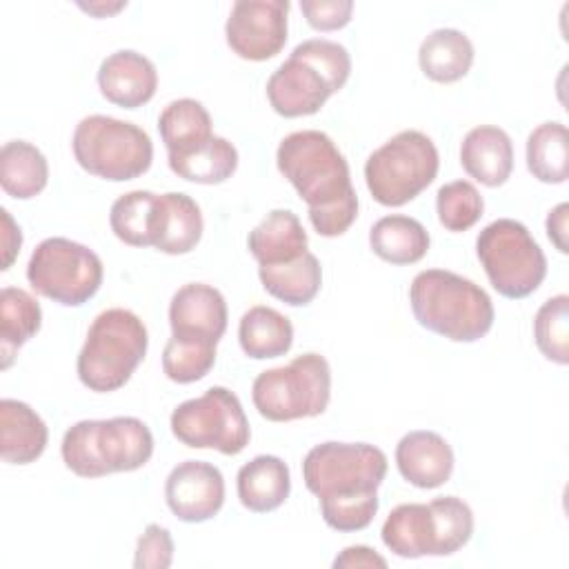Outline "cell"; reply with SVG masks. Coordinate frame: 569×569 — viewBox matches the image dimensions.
Listing matches in <instances>:
<instances>
[{"mask_svg":"<svg viewBox=\"0 0 569 569\" xmlns=\"http://www.w3.org/2000/svg\"><path fill=\"white\" fill-rule=\"evenodd\" d=\"M385 476L387 456L369 442H320L302 460V480L320 500L322 520L345 533L371 525Z\"/></svg>","mask_w":569,"mask_h":569,"instance_id":"cell-1","label":"cell"},{"mask_svg":"<svg viewBox=\"0 0 569 569\" xmlns=\"http://www.w3.org/2000/svg\"><path fill=\"white\" fill-rule=\"evenodd\" d=\"M278 171L309 207L313 229L325 238L342 236L358 218V196L349 164L336 142L316 129L284 136L276 151Z\"/></svg>","mask_w":569,"mask_h":569,"instance_id":"cell-2","label":"cell"},{"mask_svg":"<svg viewBox=\"0 0 569 569\" xmlns=\"http://www.w3.org/2000/svg\"><path fill=\"white\" fill-rule=\"evenodd\" d=\"M349 73L351 58L342 44L327 38L302 40L269 76V104L284 118L313 116L347 84Z\"/></svg>","mask_w":569,"mask_h":569,"instance_id":"cell-3","label":"cell"},{"mask_svg":"<svg viewBox=\"0 0 569 569\" xmlns=\"http://www.w3.org/2000/svg\"><path fill=\"white\" fill-rule=\"evenodd\" d=\"M409 302L420 327L453 342H476L493 327L489 293L473 280L447 269L416 273Z\"/></svg>","mask_w":569,"mask_h":569,"instance_id":"cell-4","label":"cell"},{"mask_svg":"<svg viewBox=\"0 0 569 569\" xmlns=\"http://www.w3.org/2000/svg\"><path fill=\"white\" fill-rule=\"evenodd\" d=\"M60 453L67 469L76 476L102 478L144 467L153 453V436L133 416L80 420L64 431Z\"/></svg>","mask_w":569,"mask_h":569,"instance_id":"cell-5","label":"cell"},{"mask_svg":"<svg viewBox=\"0 0 569 569\" xmlns=\"http://www.w3.org/2000/svg\"><path fill=\"white\" fill-rule=\"evenodd\" d=\"M149 347L147 327L129 309L113 307L96 316L78 353L80 382L96 393H109L129 382Z\"/></svg>","mask_w":569,"mask_h":569,"instance_id":"cell-6","label":"cell"},{"mask_svg":"<svg viewBox=\"0 0 569 569\" xmlns=\"http://www.w3.org/2000/svg\"><path fill=\"white\" fill-rule=\"evenodd\" d=\"M71 149L87 173L111 182L140 178L153 160V142L142 127L100 113L76 124Z\"/></svg>","mask_w":569,"mask_h":569,"instance_id":"cell-7","label":"cell"},{"mask_svg":"<svg viewBox=\"0 0 569 569\" xmlns=\"http://www.w3.org/2000/svg\"><path fill=\"white\" fill-rule=\"evenodd\" d=\"M331 398V369L325 356L302 353L284 367L256 376L251 400L258 413L271 422L316 418L325 413Z\"/></svg>","mask_w":569,"mask_h":569,"instance_id":"cell-8","label":"cell"},{"mask_svg":"<svg viewBox=\"0 0 569 569\" xmlns=\"http://www.w3.org/2000/svg\"><path fill=\"white\" fill-rule=\"evenodd\" d=\"M438 167L433 140L418 129H405L367 158L365 182L376 202L402 207L433 182Z\"/></svg>","mask_w":569,"mask_h":569,"instance_id":"cell-9","label":"cell"},{"mask_svg":"<svg viewBox=\"0 0 569 569\" xmlns=\"http://www.w3.org/2000/svg\"><path fill=\"white\" fill-rule=\"evenodd\" d=\"M476 253L491 287L511 300L531 296L547 276V258L540 244L513 218L489 222L476 238Z\"/></svg>","mask_w":569,"mask_h":569,"instance_id":"cell-10","label":"cell"},{"mask_svg":"<svg viewBox=\"0 0 569 569\" xmlns=\"http://www.w3.org/2000/svg\"><path fill=\"white\" fill-rule=\"evenodd\" d=\"M100 256L69 238H44L27 262L31 289L58 305L80 307L91 300L102 284Z\"/></svg>","mask_w":569,"mask_h":569,"instance_id":"cell-11","label":"cell"},{"mask_svg":"<svg viewBox=\"0 0 569 569\" xmlns=\"http://www.w3.org/2000/svg\"><path fill=\"white\" fill-rule=\"evenodd\" d=\"M171 433L187 447L240 453L251 438L249 420L233 391L209 387L202 396L180 402L171 413Z\"/></svg>","mask_w":569,"mask_h":569,"instance_id":"cell-12","label":"cell"},{"mask_svg":"<svg viewBox=\"0 0 569 569\" xmlns=\"http://www.w3.org/2000/svg\"><path fill=\"white\" fill-rule=\"evenodd\" d=\"M289 0H238L233 2L224 38L229 49L242 58L262 62L278 56L287 42Z\"/></svg>","mask_w":569,"mask_h":569,"instance_id":"cell-13","label":"cell"},{"mask_svg":"<svg viewBox=\"0 0 569 569\" xmlns=\"http://www.w3.org/2000/svg\"><path fill=\"white\" fill-rule=\"evenodd\" d=\"M164 498L178 520L204 522L224 505V478L211 462L184 460L167 476Z\"/></svg>","mask_w":569,"mask_h":569,"instance_id":"cell-14","label":"cell"},{"mask_svg":"<svg viewBox=\"0 0 569 569\" xmlns=\"http://www.w3.org/2000/svg\"><path fill=\"white\" fill-rule=\"evenodd\" d=\"M171 336L218 345L227 331L224 296L204 282L182 284L169 302Z\"/></svg>","mask_w":569,"mask_h":569,"instance_id":"cell-15","label":"cell"},{"mask_svg":"<svg viewBox=\"0 0 569 569\" xmlns=\"http://www.w3.org/2000/svg\"><path fill=\"white\" fill-rule=\"evenodd\" d=\"M98 87L109 102L136 109L156 96L158 71L147 56L133 49H120L100 62Z\"/></svg>","mask_w":569,"mask_h":569,"instance_id":"cell-16","label":"cell"},{"mask_svg":"<svg viewBox=\"0 0 569 569\" xmlns=\"http://www.w3.org/2000/svg\"><path fill=\"white\" fill-rule=\"evenodd\" d=\"M400 476L418 489H436L451 478L453 449L436 431H409L396 445Z\"/></svg>","mask_w":569,"mask_h":569,"instance_id":"cell-17","label":"cell"},{"mask_svg":"<svg viewBox=\"0 0 569 569\" xmlns=\"http://www.w3.org/2000/svg\"><path fill=\"white\" fill-rule=\"evenodd\" d=\"M460 164L485 187H500L513 171V144L505 129L480 124L467 131L460 144Z\"/></svg>","mask_w":569,"mask_h":569,"instance_id":"cell-18","label":"cell"},{"mask_svg":"<svg viewBox=\"0 0 569 569\" xmlns=\"http://www.w3.org/2000/svg\"><path fill=\"white\" fill-rule=\"evenodd\" d=\"M307 231L300 218L289 209L269 211L247 238V247L260 267L293 262L307 253Z\"/></svg>","mask_w":569,"mask_h":569,"instance_id":"cell-19","label":"cell"},{"mask_svg":"<svg viewBox=\"0 0 569 569\" xmlns=\"http://www.w3.org/2000/svg\"><path fill=\"white\" fill-rule=\"evenodd\" d=\"M44 420L22 400H0V456L9 465H29L47 449Z\"/></svg>","mask_w":569,"mask_h":569,"instance_id":"cell-20","label":"cell"},{"mask_svg":"<svg viewBox=\"0 0 569 569\" xmlns=\"http://www.w3.org/2000/svg\"><path fill=\"white\" fill-rule=\"evenodd\" d=\"M236 487L244 509L253 513H267L284 505L289 498L291 473L282 458L262 453L238 469Z\"/></svg>","mask_w":569,"mask_h":569,"instance_id":"cell-21","label":"cell"},{"mask_svg":"<svg viewBox=\"0 0 569 569\" xmlns=\"http://www.w3.org/2000/svg\"><path fill=\"white\" fill-rule=\"evenodd\" d=\"M158 131L167 147V158L187 156L213 138L211 116L204 104L193 98L171 100L160 111Z\"/></svg>","mask_w":569,"mask_h":569,"instance_id":"cell-22","label":"cell"},{"mask_svg":"<svg viewBox=\"0 0 569 569\" xmlns=\"http://www.w3.org/2000/svg\"><path fill=\"white\" fill-rule=\"evenodd\" d=\"M162 218V196L144 189L120 196L109 211V224L118 240L131 247H156Z\"/></svg>","mask_w":569,"mask_h":569,"instance_id":"cell-23","label":"cell"},{"mask_svg":"<svg viewBox=\"0 0 569 569\" xmlns=\"http://www.w3.org/2000/svg\"><path fill=\"white\" fill-rule=\"evenodd\" d=\"M380 536L385 547L400 558L436 556L433 518L429 502H405L391 509Z\"/></svg>","mask_w":569,"mask_h":569,"instance_id":"cell-24","label":"cell"},{"mask_svg":"<svg viewBox=\"0 0 569 569\" xmlns=\"http://www.w3.org/2000/svg\"><path fill=\"white\" fill-rule=\"evenodd\" d=\"M418 64L433 82H456L465 78L473 64V44L458 29H436L420 42Z\"/></svg>","mask_w":569,"mask_h":569,"instance_id":"cell-25","label":"cell"},{"mask_svg":"<svg viewBox=\"0 0 569 569\" xmlns=\"http://www.w3.org/2000/svg\"><path fill=\"white\" fill-rule=\"evenodd\" d=\"M429 231L409 216H385L369 229L371 251L391 264H413L429 251Z\"/></svg>","mask_w":569,"mask_h":569,"instance_id":"cell-26","label":"cell"},{"mask_svg":"<svg viewBox=\"0 0 569 569\" xmlns=\"http://www.w3.org/2000/svg\"><path fill=\"white\" fill-rule=\"evenodd\" d=\"M238 340L242 351L253 360L278 358L293 345V325L278 309L256 305L242 313Z\"/></svg>","mask_w":569,"mask_h":569,"instance_id":"cell-27","label":"cell"},{"mask_svg":"<svg viewBox=\"0 0 569 569\" xmlns=\"http://www.w3.org/2000/svg\"><path fill=\"white\" fill-rule=\"evenodd\" d=\"M42 325V309L38 300L18 287L0 291V356L2 369H9L18 349L29 342Z\"/></svg>","mask_w":569,"mask_h":569,"instance_id":"cell-28","label":"cell"},{"mask_svg":"<svg viewBox=\"0 0 569 569\" xmlns=\"http://www.w3.org/2000/svg\"><path fill=\"white\" fill-rule=\"evenodd\" d=\"M49 180V164L42 151L27 140L4 142L0 149V184L16 200L36 198Z\"/></svg>","mask_w":569,"mask_h":569,"instance_id":"cell-29","label":"cell"},{"mask_svg":"<svg viewBox=\"0 0 569 569\" xmlns=\"http://www.w3.org/2000/svg\"><path fill=\"white\" fill-rule=\"evenodd\" d=\"M202 229V213L191 196L182 191L162 193V218L156 240L158 251L169 256L189 253L200 242Z\"/></svg>","mask_w":569,"mask_h":569,"instance_id":"cell-30","label":"cell"},{"mask_svg":"<svg viewBox=\"0 0 569 569\" xmlns=\"http://www.w3.org/2000/svg\"><path fill=\"white\" fill-rule=\"evenodd\" d=\"M258 276L267 293L291 307L309 305L322 284V267L311 251L302 253L293 262L258 267Z\"/></svg>","mask_w":569,"mask_h":569,"instance_id":"cell-31","label":"cell"},{"mask_svg":"<svg viewBox=\"0 0 569 569\" xmlns=\"http://www.w3.org/2000/svg\"><path fill=\"white\" fill-rule=\"evenodd\" d=\"M527 169L547 184H560L569 178V133L562 122L549 120L529 133Z\"/></svg>","mask_w":569,"mask_h":569,"instance_id":"cell-32","label":"cell"},{"mask_svg":"<svg viewBox=\"0 0 569 569\" xmlns=\"http://www.w3.org/2000/svg\"><path fill=\"white\" fill-rule=\"evenodd\" d=\"M169 167L182 180L198 184H220L229 180L238 169V149L227 138L213 136L200 149L180 158H169Z\"/></svg>","mask_w":569,"mask_h":569,"instance_id":"cell-33","label":"cell"},{"mask_svg":"<svg viewBox=\"0 0 569 569\" xmlns=\"http://www.w3.org/2000/svg\"><path fill=\"white\" fill-rule=\"evenodd\" d=\"M533 340L547 360L569 362V298L565 293L545 300L536 311Z\"/></svg>","mask_w":569,"mask_h":569,"instance_id":"cell-34","label":"cell"},{"mask_svg":"<svg viewBox=\"0 0 569 569\" xmlns=\"http://www.w3.org/2000/svg\"><path fill=\"white\" fill-rule=\"evenodd\" d=\"M216 362V345L171 336L162 351V371L178 385L202 380Z\"/></svg>","mask_w":569,"mask_h":569,"instance_id":"cell-35","label":"cell"},{"mask_svg":"<svg viewBox=\"0 0 569 569\" xmlns=\"http://www.w3.org/2000/svg\"><path fill=\"white\" fill-rule=\"evenodd\" d=\"M485 209L480 191L469 180H453L438 189L436 211L438 220L447 231H467L471 229Z\"/></svg>","mask_w":569,"mask_h":569,"instance_id":"cell-36","label":"cell"},{"mask_svg":"<svg viewBox=\"0 0 569 569\" xmlns=\"http://www.w3.org/2000/svg\"><path fill=\"white\" fill-rule=\"evenodd\" d=\"M173 560V538L167 527L156 522L147 525L144 533L138 538L133 567L136 569H167Z\"/></svg>","mask_w":569,"mask_h":569,"instance_id":"cell-37","label":"cell"},{"mask_svg":"<svg viewBox=\"0 0 569 569\" xmlns=\"http://www.w3.org/2000/svg\"><path fill=\"white\" fill-rule=\"evenodd\" d=\"M300 11L307 22L318 31H336L349 24L353 2L351 0H300Z\"/></svg>","mask_w":569,"mask_h":569,"instance_id":"cell-38","label":"cell"},{"mask_svg":"<svg viewBox=\"0 0 569 569\" xmlns=\"http://www.w3.org/2000/svg\"><path fill=\"white\" fill-rule=\"evenodd\" d=\"M333 567H387V560L371 547L367 545H351V547H345L336 560H333Z\"/></svg>","mask_w":569,"mask_h":569,"instance_id":"cell-39","label":"cell"},{"mask_svg":"<svg viewBox=\"0 0 569 569\" xmlns=\"http://www.w3.org/2000/svg\"><path fill=\"white\" fill-rule=\"evenodd\" d=\"M0 218H2V269H9L16 260V256L20 253L22 233L4 207L0 209Z\"/></svg>","mask_w":569,"mask_h":569,"instance_id":"cell-40","label":"cell"},{"mask_svg":"<svg viewBox=\"0 0 569 569\" xmlns=\"http://www.w3.org/2000/svg\"><path fill=\"white\" fill-rule=\"evenodd\" d=\"M567 213H569V204L560 202L547 216V236L560 253L569 251L567 249Z\"/></svg>","mask_w":569,"mask_h":569,"instance_id":"cell-41","label":"cell"},{"mask_svg":"<svg viewBox=\"0 0 569 569\" xmlns=\"http://www.w3.org/2000/svg\"><path fill=\"white\" fill-rule=\"evenodd\" d=\"M124 4H127V2H116V4H80V9H84V11H89V13L98 16V18H104V16H109V13L120 11Z\"/></svg>","mask_w":569,"mask_h":569,"instance_id":"cell-42","label":"cell"}]
</instances>
